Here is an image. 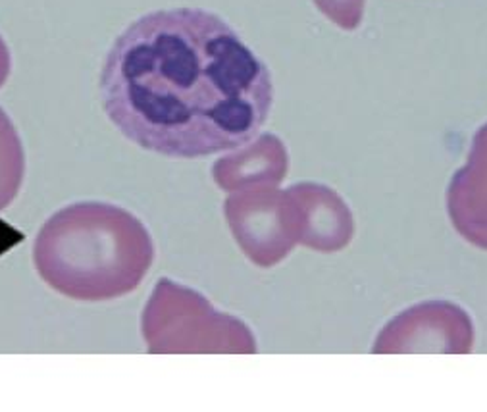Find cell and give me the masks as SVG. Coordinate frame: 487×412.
Here are the masks:
<instances>
[{
    "label": "cell",
    "mask_w": 487,
    "mask_h": 412,
    "mask_svg": "<svg viewBox=\"0 0 487 412\" xmlns=\"http://www.w3.org/2000/svg\"><path fill=\"white\" fill-rule=\"evenodd\" d=\"M98 91L125 139L170 158L249 145L274 104L268 66L227 21L200 8L135 19L108 50Z\"/></svg>",
    "instance_id": "obj_1"
},
{
    "label": "cell",
    "mask_w": 487,
    "mask_h": 412,
    "mask_svg": "<svg viewBox=\"0 0 487 412\" xmlns=\"http://www.w3.org/2000/svg\"><path fill=\"white\" fill-rule=\"evenodd\" d=\"M25 174V154L12 119L0 108V210L12 205Z\"/></svg>",
    "instance_id": "obj_3"
},
{
    "label": "cell",
    "mask_w": 487,
    "mask_h": 412,
    "mask_svg": "<svg viewBox=\"0 0 487 412\" xmlns=\"http://www.w3.org/2000/svg\"><path fill=\"white\" fill-rule=\"evenodd\" d=\"M10 70H12V56H10V50L4 43V39L0 37V87L6 83Z\"/></svg>",
    "instance_id": "obj_4"
},
{
    "label": "cell",
    "mask_w": 487,
    "mask_h": 412,
    "mask_svg": "<svg viewBox=\"0 0 487 412\" xmlns=\"http://www.w3.org/2000/svg\"><path fill=\"white\" fill-rule=\"evenodd\" d=\"M154 260L148 229L121 206L83 201L60 208L43 223L33 264L56 293L81 303L129 295Z\"/></svg>",
    "instance_id": "obj_2"
}]
</instances>
